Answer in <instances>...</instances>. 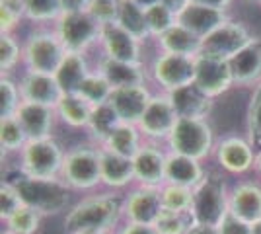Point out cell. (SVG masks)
<instances>
[{"label":"cell","mask_w":261,"mask_h":234,"mask_svg":"<svg viewBox=\"0 0 261 234\" xmlns=\"http://www.w3.org/2000/svg\"><path fill=\"white\" fill-rule=\"evenodd\" d=\"M123 203L125 193L121 191L106 190L82 197L65 213V232L76 234L84 230H98L113 234L119 228L117 224L123 219Z\"/></svg>","instance_id":"6da1fadb"},{"label":"cell","mask_w":261,"mask_h":234,"mask_svg":"<svg viewBox=\"0 0 261 234\" xmlns=\"http://www.w3.org/2000/svg\"><path fill=\"white\" fill-rule=\"evenodd\" d=\"M10 181L23 205L35 209L41 217H55L72 207V190L61 178H32L18 172Z\"/></svg>","instance_id":"7a4b0ae2"},{"label":"cell","mask_w":261,"mask_h":234,"mask_svg":"<svg viewBox=\"0 0 261 234\" xmlns=\"http://www.w3.org/2000/svg\"><path fill=\"white\" fill-rule=\"evenodd\" d=\"M217 135L208 119H177L174 131L166 141V148L205 162L215 154Z\"/></svg>","instance_id":"3957f363"},{"label":"cell","mask_w":261,"mask_h":234,"mask_svg":"<svg viewBox=\"0 0 261 234\" xmlns=\"http://www.w3.org/2000/svg\"><path fill=\"white\" fill-rule=\"evenodd\" d=\"M23 39V61L22 70L53 74L63 63L66 49L63 47L59 35L53 28H32Z\"/></svg>","instance_id":"277c9868"},{"label":"cell","mask_w":261,"mask_h":234,"mask_svg":"<svg viewBox=\"0 0 261 234\" xmlns=\"http://www.w3.org/2000/svg\"><path fill=\"white\" fill-rule=\"evenodd\" d=\"M230 188L226 179L218 172H207L205 179L193 190V205L191 217L193 223L218 226L220 221L228 215Z\"/></svg>","instance_id":"5b68a950"},{"label":"cell","mask_w":261,"mask_h":234,"mask_svg":"<svg viewBox=\"0 0 261 234\" xmlns=\"http://www.w3.org/2000/svg\"><path fill=\"white\" fill-rule=\"evenodd\" d=\"M61 179L72 191H96L101 188L99 146L86 143L68 148L61 170Z\"/></svg>","instance_id":"8992f818"},{"label":"cell","mask_w":261,"mask_h":234,"mask_svg":"<svg viewBox=\"0 0 261 234\" xmlns=\"http://www.w3.org/2000/svg\"><path fill=\"white\" fill-rule=\"evenodd\" d=\"M51 28L66 51L90 53L96 47L99 49L103 25L96 22L88 12H63Z\"/></svg>","instance_id":"52a82bcc"},{"label":"cell","mask_w":261,"mask_h":234,"mask_svg":"<svg viewBox=\"0 0 261 234\" xmlns=\"http://www.w3.org/2000/svg\"><path fill=\"white\" fill-rule=\"evenodd\" d=\"M146 68H148V78L154 90L172 94L187 84H193L195 59L156 51L148 59Z\"/></svg>","instance_id":"ba28073f"},{"label":"cell","mask_w":261,"mask_h":234,"mask_svg":"<svg viewBox=\"0 0 261 234\" xmlns=\"http://www.w3.org/2000/svg\"><path fill=\"white\" fill-rule=\"evenodd\" d=\"M66 150L57 139L28 141L18 160V172L32 178H61Z\"/></svg>","instance_id":"9c48e42d"},{"label":"cell","mask_w":261,"mask_h":234,"mask_svg":"<svg viewBox=\"0 0 261 234\" xmlns=\"http://www.w3.org/2000/svg\"><path fill=\"white\" fill-rule=\"evenodd\" d=\"M177 119L179 117H177L174 106L170 101V96L166 92L156 90L150 101H148L144 113H142L141 121L137 123V127L142 133V137H144V141L166 145V141L174 131Z\"/></svg>","instance_id":"30bf717a"},{"label":"cell","mask_w":261,"mask_h":234,"mask_svg":"<svg viewBox=\"0 0 261 234\" xmlns=\"http://www.w3.org/2000/svg\"><path fill=\"white\" fill-rule=\"evenodd\" d=\"M253 37H255V34H251V30L246 23L230 18L226 23H222L215 32H211L207 37H203L201 55L230 61L234 55H238Z\"/></svg>","instance_id":"8fae6325"},{"label":"cell","mask_w":261,"mask_h":234,"mask_svg":"<svg viewBox=\"0 0 261 234\" xmlns=\"http://www.w3.org/2000/svg\"><path fill=\"white\" fill-rule=\"evenodd\" d=\"M193 84L213 100L226 96L230 90L236 88L234 86V74H232V68H230V61L208 55H197Z\"/></svg>","instance_id":"7c38bea8"},{"label":"cell","mask_w":261,"mask_h":234,"mask_svg":"<svg viewBox=\"0 0 261 234\" xmlns=\"http://www.w3.org/2000/svg\"><path fill=\"white\" fill-rule=\"evenodd\" d=\"M255 154L257 150L246 135H224L217 141L213 156L222 172L230 176H244L255 166Z\"/></svg>","instance_id":"4fadbf2b"},{"label":"cell","mask_w":261,"mask_h":234,"mask_svg":"<svg viewBox=\"0 0 261 234\" xmlns=\"http://www.w3.org/2000/svg\"><path fill=\"white\" fill-rule=\"evenodd\" d=\"M166 145L144 141L141 150L133 156L135 168V186L144 188H162L166 184Z\"/></svg>","instance_id":"5bb4252c"},{"label":"cell","mask_w":261,"mask_h":234,"mask_svg":"<svg viewBox=\"0 0 261 234\" xmlns=\"http://www.w3.org/2000/svg\"><path fill=\"white\" fill-rule=\"evenodd\" d=\"M146 43L135 39L119 25H108L103 28L101 41H99V55L121 61V63H133V65H146L148 59L144 53Z\"/></svg>","instance_id":"9a60e30c"},{"label":"cell","mask_w":261,"mask_h":234,"mask_svg":"<svg viewBox=\"0 0 261 234\" xmlns=\"http://www.w3.org/2000/svg\"><path fill=\"white\" fill-rule=\"evenodd\" d=\"M162 197L160 188H144V186H133L125 191V203H123V219L129 223L152 224L156 217L162 211Z\"/></svg>","instance_id":"2e32d148"},{"label":"cell","mask_w":261,"mask_h":234,"mask_svg":"<svg viewBox=\"0 0 261 234\" xmlns=\"http://www.w3.org/2000/svg\"><path fill=\"white\" fill-rule=\"evenodd\" d=\"M14 117L20 121L30 141L53 139L55 127L59 123L55 108L41 106V103H32V101H22Z\"/></svg>","instance_id":"e0dca14e"},{"label":"cell","mask_w":261,"mask_h":234,"mask_svg":"<svg viewBox=\"0 0 261 234\" xmlns=\"http://www.w3.org/2000/svg\"><path fill=\"white\" fill-rule=\"evenodd\" d=\"M99 170H101V188L109 191L125 193L135 186V168L133 158L111 152L99 146Z\"/></svg>","instance_id":"ac0fdd59"},{"label":"cell","mask_w":261,"mask_h":234,"mask_svg":"<svg viewBox=\"0 0 261 234\" xmlns=\"http://www.w3.org/2000/svg\"><path fill=\"white\" fill-rule=\"evenodd\" d=\"M16 78H18V86H20V94H22L23 101L57 108V103L63 98V90H61L53 74L20 70V74Z\"/></svg>","instance_id":"d6986e66"},{"label":"cell","mask_w":261,"mask_h":234,"mask_svg":"<svg viewBox=\"0 0 261 234\" xmlns=\"http://www.w3.org/2000/svg\"><path fill=\"white\" fill-rule=\"evenodd\" d=\"M154 92L156 90H152L150 84L117 88L113 90V94H111L108 103L113 108V112L117 113L121 123L137 125V123L141 121L142 113L146 110V106H148V101H150Z\"/></svg>","instance_id":"ffe728a7"},{"label":"cell","mask_w":261,"mask_h":234,"mask_svg":"<svg viewBox=\"0 0 261 234\" xmlns=\"http://www.w3.org/2000/svg\"><path fill=\"white\" fill-rule=\"evenodd\" d=\"M234 74V86L242 90H253L261 82V37L255 35L238 55L230 59Z\"/></svg>","instance_id":"44dd1931"},{"label":"cell","mask_w":261,"mask_h":234,"mask_svg":"<svg viewBox=\"0 0 261 234\" xmlns=\"http://www.w3.org/2000/svg\"><path fill=\"white\" fill-rule=\"evenodd\" d=\"M230 213L248 224L261 221V184L255 179H242L230 188Z\"/></svg>","instance_id":"7402d4cb"},{"label":"cell","mask_w":261,"mask_h":234,"mask_svg":"<svg viewBox=\"0 0 261 234\" xmlns=\"http://www.w3.org/2000/svg\"><path fill=\"white\" fill-rule=\"evenodd\" d=\"M96 68L103 76L108 78L111 88H127V86H144L150 84L148 78V68L146 65H133V63H121V61H113L108 57H98V61L94 63ZM152 86V84H150Z\"/></svg>","instance_id":"603a6c76"},{"label":"cell","mask_w":261,"mask_h":234,"mask_svg":"<svg viewBox=\"0 0 261 234\" xmlns=\"http://www.w3.org/2000/svg\"><path fill=\"white\" fill-rule=\"evenodd\" d=\"M168 96L179 119H208L217 101L203 94L195 84H187Z\"/></svg>","instance_id":"cb8c5ba5"},{"label":"cell","mask_w":261,"mask_h":234,"mask_svg":"<svg viewBox=\"0 0 261 234\" xmlns=\"http://www.w3.org/2000/svg\"><path fill=\"white\" fill-rule=\"evenodd\" d=\"M230 20L228 12L215 10V8H207L201 4H193L189 2L184 10L177 14V23L187 28L189 32H193L197 37H207L211 32H215L222 23Z\"/></svg>","instance_id":"d4e9b609"},{"label":"cell","mask_w":261,"mask_h":234,"mask_svg":"<svg viewBox=\"0 0 261 234\" xmlns=\"http://www.w3.org/2000/svg\"><path fill=\"white\" fill-rule=\"evenodd\" d=\"M205 176H207V170L203 166V162L168 150L166 184H174V186H184V188H189V190H195L197 186L205 179Z\"/></svg>","instance_id":"484cf974"},{"label":"cell","mask_w":261,"mask_h":234,"mask_svg":"<svg viewBox=\"0 0 261 234\" xmlns=\"http://www.w3.org/2000/svg\"><path fill=\"white\" fill-rule=\"evenodd\" d=\"M96 65H92L88 53H72L66 51L63 63L59 65L55 78L59 82V86L63 90V94H76L80 84L84 82V78L94 70Z\"/></svg>","instance_id":"4316f807"},{"label":"cell","mask_w":261,"mask_h":234,"mask_svg":"<svg viewBox=\"0 0 261 234\" xmlns=\"http://www.w3.org/2000/svg\"><path fill=\"white\" fill-rule=\"evenodd\" d=\"M156 51H164V53H172V55H181L195 59L197 55H201V45L203 39L197 37L193 32H189L187 28L175 23L172 30H168L166 34L154 41Z\"/></svg>","instance_id":"83f0119b"},{"label":"cell","mask_w":261,"mask_h":234,"mask_svg":"<svg viewBox=\"0 0 261 234\" xmlns=\"http://www.w3.org/2000/svg\"><path fill=\"white\" fill-rule=\"evenodd\" d=\"M92 106L84 101L78 94H63L61 101L57 103L55 112L59 117V123L66 125L68 129H84L86 131L90 115H92Z\"/></svg>","instance_id":"f1b7e54d"},{"label":"cell","mask_w":261,"mask_h":234,"mask_svg":"<svg viewBox=\"0 0 261 234\" xmlns=\"http://www.w3.org/2000/svg\"><path fill=\"white\" fill-rule=\"evenodd\" d=\"M121 125V119L117 117V113L113 112V108L109 103H101L96 106L92 110L90 121L86 127L88 141L94 143L96 146H103L106 141L109 139V135L113 133Z\"/></svg>","instance_id":"f546056e"},{"label":"cell","mask_w":261,"mask_h":234,"mask_svg":"<svg viewBox=\"0 0 261 234\" xmlns=\"http://www.w3.org/2000/svg\"><path fill=\"white\" fill-rule=\"evenodd\" d=\"M115 25H119L121 30H125L127 34H130L135 39H139L142 43L150 41L144 10L135 0H119V14H117Z\"/></svg>","instance_id":"4dcf8cb0"},{"label":"cell","mask_w":261,"mask_h":234,"mask_svg":"<svg viewBox=\"0 0 261 234\" xmlns=\"http://www.w3.org/2000/svg\"><path fill=\"white\" fill-rule=\"evenodd\" d=\"M144 145V137L139 131L137 125H130V123H121L119 127L109 135V139L106 141V145L101 148H108L111 152H117L123 156H133L141 150V146Z\"/></svg>","instance_id":"1f68e13d"},{"label":"cell","mask_w":261,"mask_h":234,"mask_svg":"<svg viewBox=\"0 0 261 234\" xmlns=\"http://www.w3.org/2000/svg\"><path fill=\"white\" fill-rule=\"evenodd\" d=\"M23 61V39L18 34H0V76H14Z\"/></svg>","instance_id":"d6a6232c"},{"label":"cell","mask_w":261,"mask_h":234,"mask_svg":"<svg viewBox=\"0 0 261 234\" xmlns=\"http://www.w3.org/2000/svg\"><path fill=\"white\" fill-rule=\"evenodd\" d=\"M25 22L33 28H51L63 14L61 0H23Z\"/></svg>","instance_id":"836d02e7"},{"label":"cell","mask_w":261,"mask_h":234,"mask_svg":"<svg viewBox=\"0 0 261 234\" xmlns=\"http://www.w3.org/2000/svg\"><path fill=\"white\" fill-rule=\"evenodd\" d=\"M76 94L84 101H88L92 108H96V106H101V103H108L111 94H113V88H111V84L108 82V78L94 67V70L80 84Z\"/></svg>","instance_id":"e575fe53"},{"label":"cell","mask_w":261,"mask_h":234,"mask_svg":"<svg viewBox=\"0 0 261 234\" xmlns=\"http://www.w3.org/2000/svg\"><path fill=\"white\" fill-rule=\"evenodd\" d=\"M28 135L22 129L20 121L16 117H6L0 119V148H2V156L16 154L20 156L23 146L28 145Z\"/></svg>","instance_id":"d590c367"},{"label":"cell","mask_w":261,"mask_h":234,"mask_svg":"<svg viewBox=\"0 0 261 234\" xmlns=\"http://www.w3.org/2000/svg\"><path fill=\"white\" fill-rule=\"evenodd\" d=\"M144 16H146V28H148V34H150V41H158L168 30H172L177 23V14L174 10H170L168 6L160 4V2L146 8Z\"/></svg>","instance_id":"8d00e7d4"},{"label":"cell","mask_w":261,"mask_h":234,"mask_svg":"<svg viewBox=\"0 0 261 234\" xmlns=\"http://www.w3.org/2000/svg\"><path fill=\"white\" fill-rule=\"evenodd\" d=\"M246 137L251 146L261 150V82L250 92V100L246 108Z\"/></svg>","instance_id":"74e56055"},{"label":"cell","mask_w":261,"mask_h":234,"mask_svg":"<svg viewBox=\"0 0 261 234\" xmlns=\"http://www.w3.org/2000/svg\"><path fill=\"white\" fill-rule=\"evenodd\" d=\"M152 226L158 234H187V230L193 226V217H191V213L162 209Z\"/></svg>","instance_id":"f35d334b"},{"label":"cell","mask_w":261,"mask_h":234,"mask_svg":"<svg viewBox=\"0 0 261 234\" xmlns=\"http://www.w3.org/2000/svg\"><path fill=\"white\" fill-rule=\"evenodd\" d=\"M41 219L43 217L35 209L22 205L8 221H4V230L12 234H35L41 226Z\"/></svg>","instance_id":"ab89813d"},{"label":"cell","mask_w":261,"mask_h":234,"mask_svg":"<svg viewBox=\"0 0 261 234\" xmlns=\"http://www.w3.org/2000/svg\"><path fill=\"white\" fill-rule=\"evenodd\" d=\"M160 197H162V207L170 211L191 213L193 205V190L184 188V186H174V184H164L160 188Z\"/></svg>","instance_id":"60d3db41"},{"label":"cell","mask_w":261,"mask_h":234,"mask_svg":"<svg viewBox=\"0 0 261 234\" xmlns=\"http://www.w3.org/2000/svg\"><path fill=\"white\" fill-rule=\"evenodd\" d=\"M22 94L18 86L16 76H0V119L14 117L20 103H22Z\"/></svg>","instance_id":"b9f144b4"},{"label":"cell","mask_w":261,"mask_h":234,"mask_svg":"<svg viewBox=\"0 0 261 234\" xmlns=\"http://www.w3.org/2000/svg\"><path fill=\"white\" fill-rule=\"evenodd\" d=\"M25 22L23 0H0V34H16Z\"/></svg>","instance_id":"7bdbcfd3"},{"label":"cell","mask_w":261,"mask_h":234,"mask_svg":"<svg viewBox=\"0 0 261 234\" xmlns=\"http://www.w3.org/2000/svg\"><path fill=\"white\" fill-rule=\"evenodd\" d=\"M86 12L103 28L115 25L119 14V0H92Z\"/></svg>","instance_id":"ee69618b"},{"label":"cell","mask_w":261,"mask_h":234,"mask_svg":"<svg viewBox=\"0 0 261 234\" xmlns=\"http://www.w3.org/2000/svg\"><path fill=\"white\" fill-rule=\"evenodd\" d=\"M22 205L23 203L20 199V193L12 186L10 179H2V184H0V219H2V223L8 221Z\"/></svg>","instance_id":"f6af8a7d"},{"label":"cell","mask_w":261,"mask_h":234,"mask_svg":"<svg viewBox=\"0 0 261 234\" xmlns=\"http://www.w3.org/2000/svg\"><path fill=\"white\" fill-rule=\"evenodd\" d=\"M218 232L220 234H251V224H248L246 221L238 219L236 215H232L228 211V215L220 221L218 224Z\"/></svg>","instance_id":"bcb514c9"},{"label":"cell","mask_w":261,"mask_h":234,"mask_svg":"<svg viewBox=\"0 0 261 234\" xmlns=\"http://www.w3.org/2000/svg\"><path fill=\"white\" fill-rule=\"evenodd\" d=\"M113 234H158L152 224H141V223H129L125 221L123 226H119Z\"/></svg>","instance_id":"7dc6e473"},{"label":"cell","mask_w":261,"mask_h":234,"mask_svg":"<svg viewBox=\"0 0 261 234\" xmlns=\"http://www.w3.org/2000/svg\"><path fill=\"white\" fill-rule=\"evenodd\" d=\"M189 2L207 6V8H215V10H222V12H228L230 6L234 4V0H189Z\"/></svg>","instance_id":"c3c4849f"},{"label":"cell","mask_w":261,"mask_h":234,"mask_svg":"<svg viewBox=\"0 0 261 234\" xmlns=\"http://www.w3.org/2000/svg\"><path fill=\"white\" fill-rule=\"evenodd\" d=\"M92 0H61L63 12H86Z\"/></svg>","instance_id":"681fc988"},{"label":"cell","mask_w":261,"mask_h":234,"mask_svg":"<svg viewBox=\"0 0 261 234\" xmlns=\"http://www.w3.org/2000/svg\"><path fill=\"white\" fill-rule=\"evenodd\" d=\"M187 234H220V232H218V226H208V224L193 223V226L187 230Z\"/></svg>","instance_id":"f907efd6"},{"label":"cell","mask_w":261,"mask_h":234,"mask_svg":"<svg viewBox=\"0 0 261 234\" xmlns=\"http://www.w3.org/2000/svg\"><path fill=\"white\" fill-rule=\"evenodd\" d=\"M160 4L168 6V8H170V10H174L175 14H179V12L184 10L185 6L189 4V0H160Z\"/></svg>","instance_id":"816d5d0a"},{"label":"cell","mask_w":261,"mask_h":234,"mask_svg":"<svg viewBox=\"0 0 261 234\" xmlns=\"http://www.w3.org/2000/svg\"><path fill=\"white\" fill-rule=\"evenodd\" d=\"M139 6H141L142 10H146V8H150V6H154V4H158L160 0H135Z\"/></svg>","instance_id":"f5cc1de1"},{"label":"cell","mask_w":261,"mask_h":234,"mask_svg":"<svg viewBox=\"0 0 261 234\" xmlns=\"http://www.w3.org/2000/svg\"><path fill=\"white\" fill-rule=\"evenodd\" d=\"M253 172L261 178V150L255 154V166H253Z\"/></svg>","instance_id":"db71d44e"},{"label":"cell","mask_w":261,"mask_h":234,"mask_svg":"<svg viewBox=\"0 0 261 234\" xmlns=\"http://www.w3.org/2000/svg\"><path fill=\"white\" fill-rule=\"evenodd\" d=\"M251 234H261V221H257L255 224H251Z\"/></svg>","instance_id":"11a10c76"},{"label":"cell","mask_w":261,"mask_h":234,"mask_svg":"<svg viewBox=\"0 0 261 234\" xmlns=\"http://www.w3.org/2000/svg\"><path fill=\"white\" fill-rule=\"evenodd\" d=\"M76 234H108V232H98V230H84V232H76Z\"/></svg>","instance_id":"9f6ffc18"},{"label":"cell","mask_w":261,"mask_h":234,"mask_svg":"<svg viewBox=\"0 0 261 234\" xmlns=\"http://www.w3.org/2000/svg\"><path fill=\"white\" fill-rule=\"evenodd\" d=\"M248 2H253V4H257V0H248Z\"/></svg>","instance_id":"6f0895ef"},{"label":"cell","mask_w":261,"mask_h":234,"mask_svg":"<svg viewBox=\"0 0 261 234\" xmlns=\"http://www.w3.org/2000/svg\"><path fill=\"white\" fill-rule=\"evenodd\" d=\"M2 234H12V232H8V230H2Z\"/></svg>","instance_id":"680465c9"},{"label":"cell","mask_w":261,"mask_h":234,"mask_svg":"<svg viewBox=\"0 0 261 234\" xmlns=\"http://www.w3.org/2000/svg\"><path fill=\"white\" fill-rule=\"evenodd\" d=\"M257 6H259V8H261V0H257Z\"/></svg>","instance_id":"91938a15"}]
</instances>
